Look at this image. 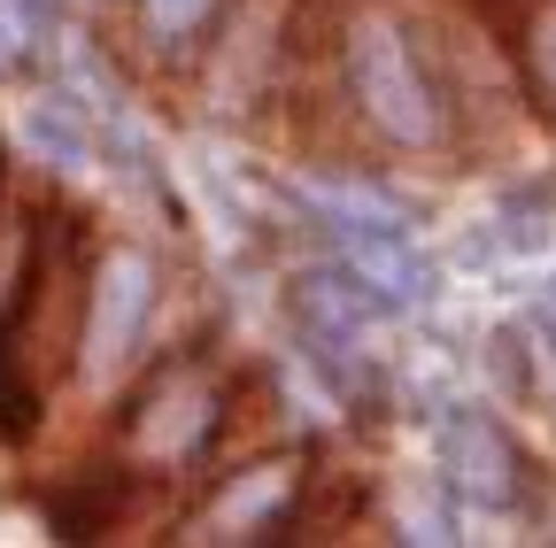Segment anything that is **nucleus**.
<instances>
[{"label":"nucleus","instance_id":"1","mask_svg":"<svg viewBox=\"0 0 556 548\" xmlns=\"http://www.w3.org/2000/svg\"><path fill=\"white\" fill-rule=\"evenodd\" d=\"M332 78H340V109L356 116V131L394 155H441L464 140L471 93L456 62V24H426L402 0L340 9Z\"/></svg>","mask_w":556,"mask_h":548},{"label":"nucleus","instance_id":"2","mask_svg":"<svg viewBox=\"0 0 556 548\" xmlns=\"http://www.w3.org/2000/svg\"><path fill=\"white\" fill-rule=\"evenodd\" d=\"M217 425H225V386L208 379L201 364H170V371H155L148 394L124 409V448L139 456V471L170 479L178 463H193L208 441H217Z\"/></svg>","mask_w":556,"mask_h":548},{"label":"nucleus","instance_id":"3","mask_svg":"<svg viewBox=\"0 0 556 548\" xmlns=\"http://www.w3.org/2000/svg\"><path fill=\"white\" fill-rule=\"evenodd\" d=\"M471 24L518 71L526 109L556 124V0H471Z\"/></svg>","mask_w":556,"mask_h":548},{"label":"nucleus","instance_id":"4","mask_svg":"<svg viewBox=\"0 0 556 548\" xmlns=\"http://www.w3.org/2000/svg\"><path fill=\"white\" fill-rule=\"evenodd\" d=\"M287 495H294V463L225 471V487L208 495V510L186 518V540H263V533L287 525Z\"/></svg>","mask_w":556,"mask_h":548},{"label":"nucleus","instance_id":"5","mask_svg":"<svg viewBox=\"0 0 556 548\" xmlns=\"http://www.w3.org/2000/svg\"><path fill=\"white\" fill-rule=\"evenodd\" d=\"M217 9H225V0H139V31L163 39V47H178V39H193Z\"/></svg>","mask_w":556,"mask_h":548}]
</instances>
